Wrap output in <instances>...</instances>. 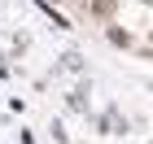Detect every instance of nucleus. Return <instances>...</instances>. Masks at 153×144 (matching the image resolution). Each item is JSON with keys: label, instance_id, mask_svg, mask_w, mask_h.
Listing matches in <instances>:
<instances>
[{"label": "nucleus", "instance_id": "nucleus-3", "mask_svg": "<svg viewBox=\"0 0 153 144\" xmlns=\"http://www.w3.org/2000/svg\"><path fill=\"white\" fill-rule=\"evenodd\" d=\"M144 4H153V0H144Z\"/></svg>", "mask_w": 153, "mask_h": 144}, {"label": "nucleus", "instance_id": "nucleus-2", "mask_svg": "<svg viewBox=\"0 0 153 144\" xmlns=\"http://www.w3.org/2000/svg\"><path fill=\"white\" fill-rule=\"evenodd\" d=\"M149 44H153V31H149Z\"/></svg>", "mask_w": 153, "mask_h": 144}, {"label": "nucleus", "instance_id": "nucleus-1", "mask_svg": "<svg viewBox=\"0 0 153 144\" xmlns=\"http://www.w3.org/2000/svg\"><path fill=\"white\" fill-rule=\"evenodd\" d=\"M114 4H118V0H92V9H96V13H109Z\"/></svg>", "mask_w": 153, "mask_h": 144}]
</instances>
